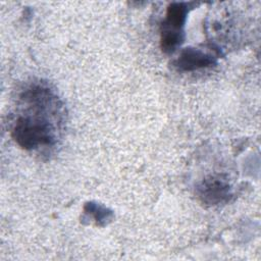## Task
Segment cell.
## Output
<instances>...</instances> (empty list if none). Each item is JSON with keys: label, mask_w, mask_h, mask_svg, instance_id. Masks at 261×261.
<instances>
[{"label": "cell", "mask_w": 261, "mask_h": 261, "mask_svg": "<svg viewBox=\"0 0 261 261\" xmlns=\"http://www.w3.org/2000/svg\"><path fill=\"white\" fill-rule=\"evenodd\" d=\"M12 138L25 150L49 147L55 143L53 124L43 115L19 116L14 122Z\"/></svg>", "instance_id": "cell-1"}, {"label": "cell", "mask_w": 261, "mask_h": 261, "mask_svg": "<svg viewBox=\"0 0 261 261\" xmlns=\"http://www.w3.org/2000/svg\"><path fill=\"white\" fill-rule=\"evenodd\" d=\"M214 63L211 55L195 48H186L174 62L175 67L180 71H193L208 67Z\"/></svg>", "instance_id": "cell-4"}, {"label": "cell", "mask_w": 261, "mask_h": 261, "mask_svg": "<svg viewBox=\"0 0 261 261\" xmlns=\"http://www.w3.org/2000/svg\"><path fill=\"white\" fill-rule=\"evenodd\" d=\"M186 16L187 7L184 3H172L167 8L166 18L161 31V47L164 52H173L182 42L181 28Z\"/></svg>", "instance_id": "cell-2"}, {"label": "cell", "mask_w": 261, "mask_h": 261, "mask_svg": "<svg viewBox=\"0 0 261 261\" xmlns=\"http://www.w3.org/2000/svg\"><path fill=\"white\" fill-rule=\"evenodd\" d=\"M198 194L202 202L217 205L226 202L231 196V191L228 182L221 176H210L199 186Z\"/></svg>", "instance_id": "cell-3"}]
</instances>
